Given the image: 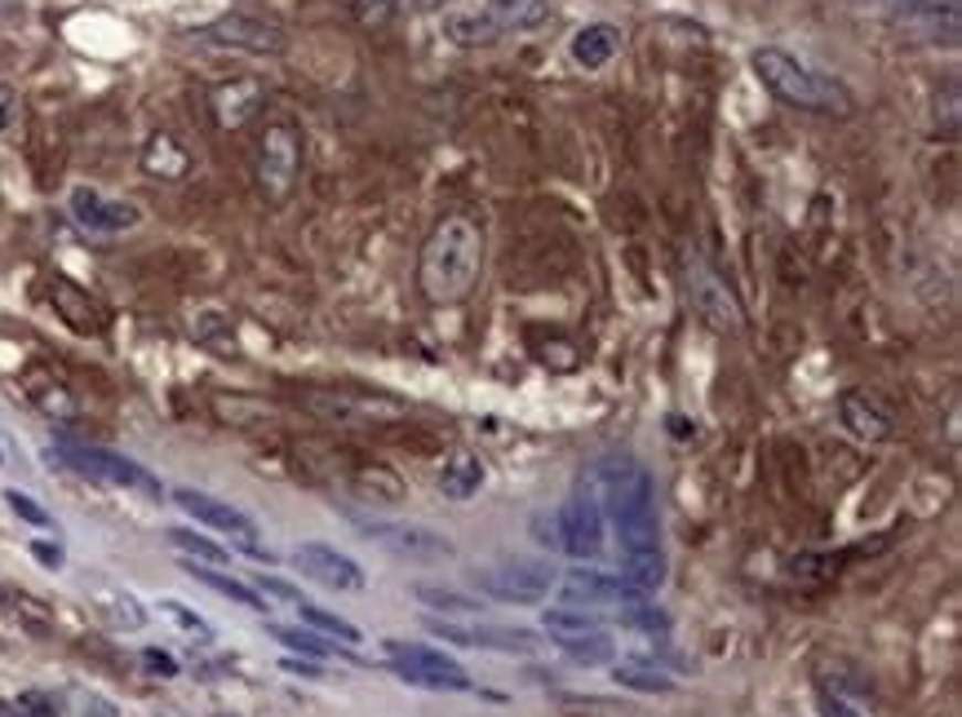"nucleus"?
Returning <instances> with one entry per match:
<instances>
[{
	"label": "nucleus",
	"mask_w": 962,
	"mask_h": 717,
	"mask_svg": "<svg viewBox=\"0 0 962 717\" xmlns=\"http://www.w3.org/2000/svg\"><path fill=\"white\" fill-rule=\"evenodd\" d=\"M750 63H754V76L763 81V89L799 111H816V116H852L856 111V98L847 94L843 81L812 72L807 63H799L794 54H785L776 45L754 50Z\"/></svg>",
	"instance_id": "2"
},
{
	"label": "nucleus",
	"mask_w": 962,
	"mask_h": 717,
	"mask_svg": "<svg viewBox=\"0 0 962 717\" xmlns=\"http://www.w3.org/2000/svg\"><path fill=\"white\" fill-rule=\"evenodd\" d=\"M382 655H387V664H391L409 686H422V691H471V673H466L453 655H444V651H435V646H426V642L387 638V642H382Z\"/></svg>",
	"instance_id": "5"
},
{
	"label": "nucleus",
	"mask_w": 962,
	"mask_h": 717,
	"mask_svg": "<svg viewBox=\"0 0 962 717\" xmlns=\"http://www.w3.org/2000/svg\"><path fill=\"white\" fill-rule=\"evenodd\" d=\"M32 554L45 563V567H63V549L59 545H45V541H32Z\"/></svg>",
	"instance_id": "47"
},
{
	"label": "nucleus",
	"mask_w": 962,
	"mask_h": 717,
	"mask_svg": "<svg viewBox=\"0 0 962 717\" xmlns=\"http://www.w3.org/2000/svg\"><path fill=\"white\" fill-rule=\"evenodd\" d=\"M187 151L169 138V133H156L151 142H147V151H142V169L151 173V178H160V182H178L182 173H187Z\"/></svg>",
	"instance_id": "24"
},
{
	"label": "nucleus",
	"mask_w": 962,
	"mask_h": 717,
	"mask_svg": "<svg viewBox=\"0 0 962 717\" xmlns=\"http://www.w3.org/2000/svg\"><path fill=\"white\" fill-rule=\"evenodd\" d=\"M607 514H612V527H616L625 554L657 549L662 527H657V492H653L648 470H638L634 461H625L612 474V483H607Z\"/></svg>",
	"instance_id": "3"
},
{
	"label": "nucleus",
	"mask_w": 962,
	"mask_h": 717,
	"mask_svg": "<svg viewBox=\"0 0 962 717\" xmlns=\"http://www.w3.org/2000/svg\"><path fill=\"white\" fill-rule=\"evenodd\" d=\"M541 624L554 633V642H559V638H585V633H603V620H599V611H594V607H546Z\"/></svg>",
	"instance_id": "25"
},
{
	"label": "nucleus",
	"mask_w": 962,
	"mask_h": 717,
	"mask_svg": "<svg viewBox=\"0 0 962 717\" xmlns=\"http://www.w3.org/2000/svg\"><path fill=\"white\" fill-rule=\"evenodd\" d=\"M98 616H103L112 629H142V620H147V611L138 607V598H129V593H120V589H103V593H98Z\"/></svg>",
	"instance_id": "32"
},
{
	"label": "nucleus",
	"mask_w": 962,
	"mask_h": 717,
	"mask_svg": "<svg viewBox=\"0 0 962 717\" xmlns=\"http://www.w3.org/2000/svg\"><path fill=\"white\" fill-rule=\"evenodd\" d=\"M195 36L209 41V45L249 50V54H284V45H288V32L275 19L253 14V10H231V14L213 19V23H204Z\"/></svg>",
	"instance_id": "8"
},
{
	"label": "nucleus",
	"mask_w": 962,
	"mask_h": 717,
	"mask_svg": "<svg viewBox=\"0 0 962 717\" xmlns=\"http://www.w3.org/2000/svg\"><path fill=\"white\" fill-rule=\"evenodd\" d=\"M165 541L178 549V554H187L191 563H204V567H226L231 563V554L218 545V541H209V536H200V532H187V527H169L165 532Z\"/></svg>",
	"instance_id": "29"
},
{
	"label": "nucleus",
	"mask_w": 962,
	"mask_h": 717,
	"mask_svg": "<svg viewBox=\"0 0 962 717\" xmlns=\"http://www.w3.org/2000/svg\"><path fill=\"white\" fill-rule=\"evenodd\" d=\"M293 567H297L306 580L325 585V589H342V593L364 589V571H360V563L347 558V554H338L334 545H319V541L297 545V549H293Z\"/></svg>",
	"instance_id": "13"
},
{
	"label": "nucleus",
	"mask_w": 962,
	"mask_h": 717,
	"mask_svg": "<svg viewBox=\"0 0 962 717\" xmlns=\"http://www.w3.org/2000/svg\"><path fill=\"white\" fill-rule=\"evenodd\" d=\"M838 417H843V426L856 435V439H865V443H887L896 430H891V417L869 399V395H860V390H847L843 399H838Z\"/></svg>",
	"instance_id": "20"
},
{
	"label": "nucleus",
	"mask_w": 962,
	"mask_h": 717,
	"mask_svg": "<svg viewBox=\"0 0 962 717\" xmlns=\"http://www.w3.org/2000/svg\"><path fill=\"white\" fill-rule=\"evenodd\" d=\"M284 668L302 673V677H325V668H319V664H302V660H284Z\"/></svg>",
	"instance_id": "49"
},
{
	"label": "nucleus",
	"mask_w": 962,
	"mask_h": 717,
	"mask_svg": "<svg viewBox=\"0 0 962 717\" xmlns=\"http://www.w3.org/2000/svg\"><path fill=\"white\" fill-rule=\"evenodd\" d=\"M559 585V593H563V602L568 607H599V602H630V598H638L621 576H607V571H585V567H577V571H568L563 580H554Z\"/></svg>",
	"instance_id": "15"
},
{
	"label": "nucleus",
	"mask_w": 962,
	"mask_h": 717,
	"mask_svg": "<svg viewBox=\"0 0 962 717\" xmlns=\"http://www.w3.org/2000/svg\"><path fill=\"white\" fill-rule=\"evenodd\" d=\"M612 677L621 682V686H630V691H675V677L666 673V668H657V664H648V660H616L612 664Z\"/></svg>",
	"instance_id": "28"
},
{
	"label": "nucleus",
	"mask_w": 962,
	"mask_h": 717,
	"mask_svg": "<svg viewBox=\"0 0 962 717\" xmlns=\"http://www.w3.org/2000/svg\"><path fill=\"white\" fill-rule=\"evenodd\" d=\"M160 611L178 624V629H187V633H195V638H209V624L195 616V611H187V602H178V598H165L160 602Z\"/></svg>",
	"instance_id": "39"
},
{
	"label": "nucleus",
	"mask_w": 962,
	"mask_h": 717,
	"mask_svg": "<svg viewBox=\"0 0 962 717\" xmlns=\"http://www.w3.org/2000/svg\"><path fill=\"white\" fill-rule=\"evenodd\" d=\"M297 169H302V133L288 120L266 125V133L257 142V186H262V195L271 204H284L293 195Z\"/></svg>",
	"instance_id": "7"
},
{
	"label": "nucleus",
	"mask_w": 962,
	"mask_h": 717,
	"mask_svg": "<svg viewBox=\"0 0 962 717\" xmlns=\"http://www.w3.org/2000/svg\"><path fill=\"white\" fill-rule=\"evenodd\" d=\"M616 620L625 624V629H638V633H670V616L662 611V607H653L648 598H630V602H621V611H616Z\"/></svg>",
	"instance_id": "33"
},
{
	"label": "nucleus",
	"mask_w": 962,
	"mask_h": 717,
	"mask_svg": "<svg viewBox=\"0 0 962 717\" xmlns=\"http://www.w3.org/2000/svg\"><path fill=\"white\" fill-rule=\"evenodd\" d=\"M81 717H120V713H116L112 699H103V695H85V699H81Z\"/></svg>",
	"instance_id": "46"
},
{
	"label": "nucleus",
	"mask_w": 962,
	"mask_h": 717,
	"mask_svg": "<svg viewBox=\"0 0 962 717\" xmlns=\"http://www.w3.org/2000/svg\"><path fill=\"white\" fill-rule=\"evenodd\" d=\"M266 103V89L257 81H231V85H218L213 89V120L222 129H240L249 125Z\"/></svg>",
	"instance_id": "19"
},
{
	"label": "nucleus",
	"mask_w": 962,
	"mask_h": 717,
	"mask_svg": "<svg viewBox=\"0 0 962 717\" xmlns=\"http://www.w3.org/2000/svg\"><path fill=\"white\" fill-rule=\"evenodd\" d=\"M50 301H54L59 319H63L72 332H81V336H98L103 323H107L103 306H98L85 288H76L72 279H50Z\"/></svg>",
	"instance_id": "18"
},
{
	"label": "nucleus",
	"mask_w": 962,
	"mask_h": 717,
	"mask_svg": "<svg viewBox=\"0 0 962 717\" xmlns=\"http://www.w3.org/2000/svg\"><path fill=\"white\" fill-rule=\"evenodd\" d=\"M0 717H59L41 695H23L19 704H0Z\"/></svg>",
	"instance_id": "41"
},
{
	"label": "nucleus",
	"mask_w": 962,
	"mask_h": 717,
	"mask_svg": "<svg viewBox=\"0 0 962 717\" xmlns=\"http://www.w3.org/2000/svg\"><path fill=\"white\" fill-rule=\"evenodd\" d=\"M72 217L81 222V226H89V231H129V226H138V208L134 204H125V200H103L98 191H89V186H76L72 191Z\"/></svg>",
	"instance_id": "16"
},
{
	"label": "nucleus",
	"mask_w": 962,
	"mask_h": 717,
	"mask_svg": "<svg viewBox=\"0 0 962 717\" xmlns=\"http://www.w3.org/2000/svg\"><path fill=\"white\" fill-rule=\"evenodd\" d=\"M271 638H275V642H284L288 651H302V655H310V660H329V655H338V646H334L325 633H310V629L271 624Z\"/></svg>",
	"instance_id": "34"
},
{
	"label": "nucleus",
	"mask_w": 962,
	"mask_h": 717,
	"mask_svg": "<svg viewBox=\"0 0 962 717\" xmlns=\"http://www.w3.org/2000/svg\"><path fill=\"white\" fill-rule=\"evenodd\" d=\"M621 580L638 593V598H648V593H657L662 585H666V558H662V549H648V554H625V563H621Z\"/></svg>",
	"instance_id": "23"
},
{
	"label": "nucleus",
	"mask_w": 962,
	"mask_h": 717,
	"mask_svg": "<svg viewBox=\"0 0 962 717\" xmlns=\"http://www.w3.org/2000/svg\"><path fill=\"white\" fill-rule=\"evenodd\" d=\"M684 283H688V306L701 323H710L715 332H737L746 323V310L741 301L732 297V288L701 261V257H688L684 266Z\"/></svg>",
	"instance_id": "9"
},
{
	"label": "nucleus",
	"mask_w": 962,
	"mask_h": 717,
	"mask_svg": "<svg viewBox=\"0 0 962 717\" xmlns=\"http://www.w3.org/2000/svg\"><path fill=\"white\" fill-rule=\"evenodd\" d=\"M554 545L568 558H577V563L599 558V549H603V510H599V501L590 492L559 505V514H554Z\"/></svg>",
	"instance_id": "11"
},
{
	"label": "nucleus",
	"mask_w": 962,
	"mask_h": 717,
	"mask_svg": "<svg viewBox=\"0 0 962 717\" xmlns=\"http://www.w3.org/2000/svg\"><path fill=\"white\" fill-rule=\"evenodd\" d=\"M479 593L497 598V602H515V607H532L554 589V571L537 567V563H510V567H493V571H475Z\"/></svg>",
	"instance_id": "12"
},
{
	"label": "nucleus",
	"mask_w": 962,
	"mask_h": 717,
	"mask_svg": "<svg viewBox=\"0 0 962 717\" xmlns=\"http://www.w3.org/2000/svg\"><path fill=\"white\" fill-rule=\"evenodd\" d=\"M173 501H178L195 523H204V527L231 536L244 554H253V558H271L266 545L257 541V523H253L244 510H235V505H226V501H218V496H204V492H195V488H178Z\"/></svg>",
	"instance_id": "10"
},
{
	"label": "nucleus",
	"mask_w": 962,
	"mask_h": 717,
	"mask_svg": "<svg viewBox=\"0 0 962 717\" xmlns=\"http://www.w3.org/2000/svg\"><path fill=\"white\" fill-rule=\"evenodd\" d=\"M142 664H147L151 673H160V677H178V660H173V655H165V651H156V646H147V651H142Z\"/></svg>",
	"instance_id": "43"
},
{
	"label": "nucleus",
	"mask_w": 962,
	"mask_h": 717,
	"mask_svg": "<svg viewBox=\"0 0 962 717\" xmlns=\"http://www.w3.org/2000/svg\"><path fill=\"white\" fill-rule=\"evenodd\" d=\"M36 404H41L45 413H54V417H76V404L67 399V390H63V386H45V390L36 395Z\"/></svg>",
	"instance_id": "42"
},
{
	"label": "nucleus",
	"mask_w": 962,
	"mask_h": 717,
	"mask_svg": "<svg viewBox=\"0 0 962 717\" xmlns=\"http://www.w3.org/2000/svg\"><path fill=\"white\" fill-rule=\"evenodd\" d=\"M187 571H191L200 585H209V589L226 593L231 602H240V607H249V611H266V598H262L253 585H240L235 576H222L218 567H204V563H187Z\"/></svg>",
	"instance_id": "26"
},
{
	"label": "nucleus",
	"mask_w": 962,
	"mask_h": 717,
	"mask_svg": "<svg viewBox=\"0 0 962 717\" xmlns=\"http://www.w3.org/2000/svg\"><path fill=\"white\" fill-rule=\"evenodd\" d=\"M54 457H59V461H67L76 474H89V479H98V483L134 488V492H142V496H151V501H160V496H165L160 479H156L151 470L134 465V461H129V457H120V452H107V448H94V443H72V439H59Z\"/></svg>",
	"instance_id": "6"
},
{
	"label": "nucleus",
	"mask_w": 962,
	"mask_h": 717,
	"mask_svg": "<svg viewBox=\"0 0 962 717\" xmlns=\"http://www.w3.org/2000/svg\"><path fill=\"white\" fill-rule=\"evenodd\" d=\"M14 111H19V89L14 85H0V133L14 125Z\"/></svg>",
	"instance_id": "44"
},
{
	"label": "nucleus",
	"mask_w": 962,
	"mask_h": 717,
	"mask_svg": "<svg viewBox=\"0 0 962 717\" xmlns=\"http://www.w3.org/2000/svg\"><path fill=\"white\" fill-rule=\"evenodd\" d=\"M310 413L329 417V421H378V417H400V404L387 399H369V395H329V390H310L302 399Z\"/></svg>",
	"instance_id": "17"
},
{
	"label": "nucleus",
	"mask_w": 962,
	"mask_h": 717,
	"mask_svg": "<svg viewBox=\"0 0 962 717\" xmlns=\"http://www.w3.org/2000/svg\"><path fill=\"white\" fill-rule=\"evenodd\" d=\"M550 23V0H484L479 14H448L444 19V36L475 50V45H493L506 36H524Z\"/></svg>",
	"instance_id": "4"
},
{
	"label": "nucleus",
	"mask_w": 962,
	"mask_h": 717,
	"mask_svg": "<svg viewBox=\"0 0 962 717\" xmlns=\"http://www.w3.org/2000/svg\"><path fill=\"white\" fill-rule=\"evenodd\" d=\"M253 580H257V593H271V598H279V602H293V607H297V602H306V598H302V589H297V585H288V580H279V576H266V571H257Z\"/></svg>",
	"instance_id": "40"
},
{
	"label": "nucleus",
	"mask_w": 962,
	"mask_h": 717,
	"mask_svg": "<svg viewBox=\"0 0 962 717\" xmlns=\"http://www.w3.org/2000/svg\"><path fill=\"white\" fill-rule=\"evenodd\" d=\"M440 6H448V0H400V14H431Z\"/></svg>",
	"instance_id": "48"
},
{
	"label": "nucleus",
	"mask_w": 962,
	"mask_h": 717,
	"mask_svg": "<svg viewBox=\"0 0 962 717\" xmlns=\"http://www.w3.org/2000/svg\"><path fill=\"white\" fill-rule=\"evenodd\" d=\"M6 501H10V510H14V514H19L23 523H32V527H45V532H59V523L50 518V510H41V505H36V501H32L28 492L10 488V492H6Z\"/></svg>",
	"instance_id": "37"
},
{
	"label": "nucleus",
	"mask_w": 962,
	"mask_h": 717,
	"mask_svg": "<svg viewBox=\"0 0 962 717\" xmlns=\"http://www.w3.org/2000/svg\"><path fill=\"white\" fill-rule=\"evenodd\" d=\"M891 10L905 19V23H913V19H953L958 14V0H891Z\"/></svg>",
	"instance_id": "36"
},
{
	"label": "nucleus",
	"mask_w": 962,
	"mask_h": 717,
	"mask_svg": "<svg viewBox=\"0 0 962 717\" xmlns=\"http://www.w3.org/2000/svg\"><path fill=\"white\" fill-rule=\"evenodd\" d=\"M351 10L364 28H387L391 19H400V0H356Z\"/></svg>",
	"instance_id": "38"
},
{
	"label": "nucleus",
	"mask_w": 962,
	"mask_h": 717,
	"mask_svg": "<svg viewBox=\"0 0 962 717\" xmlns=\"http://www.w3.org/2000/svg\"><path fill=\"white\" fill-rule=\"evenodd\" d=\"M484 226L471 213H444L422 253H417V288L431 306H457L475 292L479 275H484Z\"/></svg>",
	"instance_id": "1"
},
{
	"label": "nucleus",
	"mask_w": 962,
	"mask_h": 717,
	"mask_svg": "<svg viewBox=\"0 0 962 717\" xmlns=\"http://www.w3.org/2000/svg\"><path fill=\"white\" fill-rule=\"evenodd\" d=\"M816 704H821V717H860L852 704H843L838 695H829V691H821L816 695Z\"/></svg>",
	"instance_id": "45"
},
{
	"label": "nucleus",
	"mask_w": 962,
	"mask_h": 717,
	"mask_svg": "<svg viewBox=\"0 0 962 717\" xmlns=\"http://www.w3.org/2000/svg\"><path fill=\"white\" fill-rule=\"evenodd\" d=\"M413 598H417L422 607L440 611V616H479V611H484L479 598H471V593H462V589H440V585H413Z\"/></svg>",
	"instance_id": "30"
},
{
	"label": "nucleus",
	"mask_w": 962,
	"mask_h": 717,
	"mask_svg": "<svg viewBox=\"0 0 962 717\" xmlns=\"http://www.w3.org/2000/svg\"><path fill=\"white\" fill-rule=\"evenodd\" d=\"M616 54H621V32L612 23H590V28H581L572 36V63L585 67V72L607 67Z\"/></svg>",
	"instance_id": "21"
},
{
	"label": "nucleus",
	"mask_w": 962,
	"mask_h": 717,
	"mask_svg": "<svg viewBox=\"0 0 962 717\" xmlns=\"http://www.w3.org/2000/svg\"><path fill=\"white\" fill-rule=\"evenodd\" d=\"M297 616H302L315 633L338 638V642H347V646H360V642H364V633H360L351 620H342V616H334V611H325V607H315V602H297Z\"/></svg>",
	"instance_id": "31"
},
{
	"label": "nucleus",
	"mask_w": 962,
	"mask_h": 717,
	"mask_svg": "<svg viewBox=\"0 0 962 717\" xmlns=\"http://www.w3.org/2000/svg\"><path fill=\"white\" fill-rule=\"evenodd\" d=\"M670 426H675V435H679V439H688V435H693V430H688V421H684V417H670Z\"/></svg>",
	"instance_id": "50"
},
{
	"label": "nucleus",
	"mask_w": 962,
	"mask_h": 717,
	"mask_svg": "<svg viewBox=\"0 0 962 717\" xmlns=\"http://www.w3.org/2000/svg\"><path fill=\"white\" fill-rule=\"evenodd\" d=\"M559 651L572 660V664H612V642L603 633H585V638H559Z\"/></svg>",
	"instance_id": "35"
},
{
	"label": "nucleus",
	"mask_w": 962,
	"mask_h": 717,
	"mask_svg": "<svg viewBox=\"0 0 962 717\" xmlns=\"http://www.w3.org/2000/svg\"><path fill=\"white\" fill-rule=\"evenodd\" d=\"M484 488V461L475 452H453V461L440 474V492L448 501H471Z\"/></svg>",
	"instance_id": "22"
},
{
	"label": "nucleus",
	"mask_w": 962,
	"mask_h": 717,
	"mask_svg": "<svg viewBox=\"0 0 962 717\" xmlns=\"http://www.w3.org/2000/svg\"><path fill=\"white\" fill-rule=\"evenodd\" d=\"M364 532H369V541L387 545L400 558H453V541H444L440 532L417 527V523H364Z\"/></svg>",
	"instance_id": "14"
},
{
	"label": "nucleus",
	"mask_w": 962,
	"mask_h": 717,
	"mask_svg": "<svg viewBox=\"0 0 962 717\" xmlns=\"http://www.w3.org/2000/svg\"><path fill=\"white\" fill-rule=\"evenodd\" d=\"M471 646H488V651L524 655V651H537V633H532V629H501V624H475V629H471Z\"/></svg>",
	"instance_id": "27"
}]
</instances>
